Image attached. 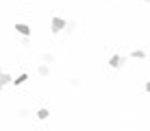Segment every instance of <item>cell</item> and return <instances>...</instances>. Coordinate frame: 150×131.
Returning a JSON list of instances; mask_svg holds the SVG:
<instances>
[{"label":"cell","instance_id":"obj_1","mask_svg":"<svg viewBox=\"0 0 150 131\" xmlns=\"http://www.w3.org/2000/svg\"><path fill=\"white\" fill-rule=\"evenodd\" d=\"M65 26H68V22H65L63 18H52V22H50V29H52V33H61Z\"/></svg>","mask_w":150,"mask_h":131},{"label":"cell","instance_id":"obj_2","mask_svg":"<svg viewBox=\"0 0 150 131\" xmlns=\"http://www.w3.org/2000/svg\"><path fill=\"white\" fill-rule=\"evenodd\" d=\"M124 61H126V57H122V55H113L111 59H109V66H111V68H122V66H124Z\"/></svg>","mask_w":150,"mask_h":131},{"label":"cell","instance_id":"obj_3","mask_svg":"<svg viewBox=\"0 0 150 131\" xmlns=\"http://www.w3.org/2000/svg\"><path fill=\"white\" fill-rule=\"evenodd\" d=\"M15 31H18L20 35H24V37H26V35H30V26L24 24V22H18V24H15Z\"/></svg>","mask_w":150,"mask_h":131},{"label":"cell","instance_id":"obj_4","mask_svg":"<svg viewBox=\"0 0 150 131\" xmlns=\"http://www.w3.org/2000/svg\"><path fill=\"white\" fill-rule=\"evenodd\" d=\"M37 74H39V77H48V74H50V68H48V64H41V66L37 68Z\"/></svg>","mask_w":150,"mask_h":131},{"label":"cell","instance_id":"obj_5","mask_svg":"<svg viewBox=\"0 0 150 131\" xmlns=\"http://www.w3.org/2000/svg\"><path fill=\"white\" fill-rule=\"evenodd\" d=\"M0 83H2V85H9V83H13V77L7 74V72H2V74H0Z\"/></svg>","mask_w":150,"mask_h":131},{"label":"cell","instance_id":"obj_6","mask_svg":"<svg viewBox=\"0 0 150 131\" xmlns=\"http://www.w3.org/2000/svg\"><path fill=\"white\" fill-rule=\"evenodd\" d=\"M48 116H50V112H48V109H46V107H41V109H37V118H39V120H46Z\"/></svg>","mask_w":150,"mask_h":131},{"label":"cell","instance_id":"obj_7","mask_svg":"<svg viewBox=\"0 0 150 131\" xmlns=\"http://www.w3.org/2000/svg\"><path fill=\"white\" fill-rule=\"evenodd\" d=\"M41 61H44V64H52L54 55H52V52H44V55H41Z\"/></svg>","mask_w":150,"mask_h":131},{"label":"cell","instance_id":"obj_8","mask_svg":"<svg viewBox=\"0 0 150 131\" xmlns=\"http://www.w3.org/2000/svg\"><path fill=\"white\" fill-rule=\"evenodd\" d=\"M131 57H135V59H146V52L137 48V50H133V52H131Z\"/></svg>","mask_w":150,"mask_h":131},{"label":"cell","instance_id":"obj_9","mask_svg":"<svg viewBox=\"0 0 150 131\" xmlns=\"http://www.w3.org/2000/svg\"><path fill=\"white\" fill-rule=\"evenodd\" d=\"M26 79H28V74H20L18 79H13V85H22V83L26 81Z\"/></svg>","mask_w":150,"mask_h":131},{"label":"cell","instance_id":"obj_10","mask_svg":"<svg viewBox=\"0 0 150 131\" xmlns=\"http://www.w3.org/2000/svg\"><path fill=\"white\" fill-rule=\"evenodd\" d=\"M18 116H20V120H28V109H20V112H18Z\"/></svg>","mask_w":150,"mask_h":131},{"label":"cell","instance_id":"obj_11","mask_svg":"<svg viewBox=\"0 0 150 131\" xmlns=\"http://www.w3.org/2000/svg\"><path fill=\"white\" fill-rule=\"evenodd\" d=\"M65 29H68V33H74V31H76V22H74V20H70Z\"/></svg>","mask_w":150,"mask_h":131},{"label":"cell","instance_id":"obj_12","mask_svg":"<svg viewBox=\"0 0 150 131\" xmlns=\"http://www.w3.org/2000/svg\"><path fill=\"white\" fill-rule=\"evenodd\" d=\"M70 83H72L74 87H79V85H81V79H76V77H74V79H70Z\"/></svg>","mask_w":150,"mask_h":131},{"label":"cell","instance_id":"obj_13","mask_svg":"<svg viewBox=\"0 0 150 131\" xmlns=\"http://www.w3.org/2000/svg\"><path fill=\"white\" fill-rule=\"evenodd\" d=\"M144 90H146V92H150V81L146 83V85H144Z\"/></svg>","mask_w":150,"mask_h":131},{"label":"cell","instance_id":"obj_14","mask_svg":"<svg viewBox=\"0 0 150 131\" xmlns=\"http://www.w3.org/2000/svg\"><path fill=\"white\" fill-rule=\"evenodd\" d=\"M2 72H4V68H2V66H0V74H2Z\"/></svg>","mask_w":150,"mask_h":131},{"label":"cell","instance_id":"obj_15","mask_svg":"<svg viewBox=\"0 0 150 131\" xmlns=\"http://www.w3.org/2000/svg\"><path fill=\"white\" fill-rule=\"evenodd\" d=\"M2 87H4V85H2V83H0V92H2Z\"/></svg>","mask_w":150,"mask_h":131},{"label":"cell","instance_id":"obj_16","mask_svg":"<svg viewBox=\"0 0 150 131\" xmlns=\"http://www.w3.org/2000/svg\"><path fill=\"white\" fill-rule=\"evenodd\" d=\"M144 2H150V0H144Z\"/></svg>","mask_w":150,"mask_h":131}]
</instances>
